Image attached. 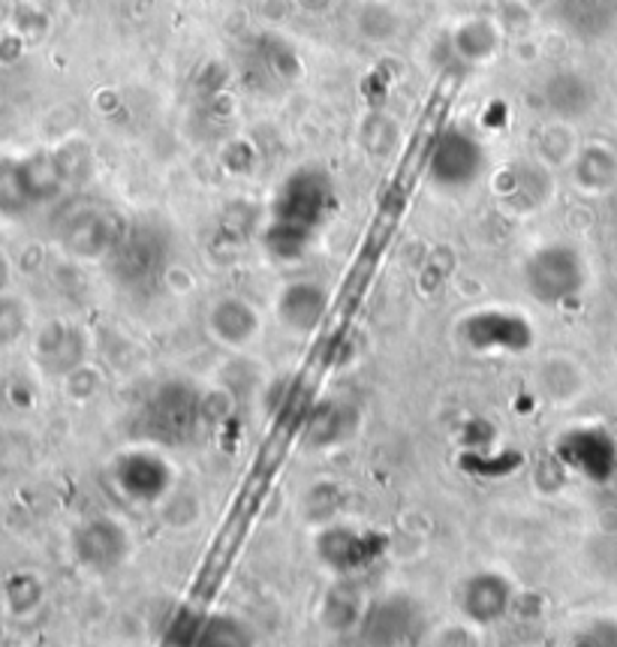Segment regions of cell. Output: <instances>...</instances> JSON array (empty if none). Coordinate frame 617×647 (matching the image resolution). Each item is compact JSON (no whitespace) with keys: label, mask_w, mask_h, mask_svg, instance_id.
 <instances>
[{"label":"cell","mask_w":617,"mask_h":647,"mask_svg":"<svg viewBox=\"0 0 617 647\" xmlns=\"http://www.w3.org/2000/svg\"><path fill=\"white\" fill-rule=\"evenodd\" d=\"M199 419H202L199 391L187 382H163L142 404L139 428L151 446H178L193 437Z\"/></svg>","instance_id":"obj_1"},{"label":"cell","mask_w":617,"mask_h":647,"mask_svg":"<svg viewBox=\"0 0 617 647\" xmlns=\"http://www.w3.org/2000/svg\"><path fill=\"white\" fill-rule=\"evenodd\" d=\"M115 485L133 504H157L172 488V464L155 446L130 449L115 461Z\"/></svg>","instance_id":"obj_2"},{"label":"cell","mask_w":617,"mask_h":647,"mask_svg":"<svg viewBox=\"0 0 617 647\" xmlns=\"http://www.w3.org/2000/svg\"><path fill=\"white\" fill-rule=\"evenodd\" d=\"M560 455L564 461L578 470L585 479L594 482H606L608 476H615L617 470V442L615 437L597 425L587 428H576L560 440Z\"/></svg>","instance_id":"obj_3"},{"label":"cell","mask_w":617,"mask_h":647,"mask_svg":"<svg viewBox=\"0 0 617 647\" xmlns=\"http://www.w3.org/2000/svg\"><path fill=\"white\" fill-rule=\"evenodd\" d=\"M534 296L539 301H564L581 287V266H578V253L564 250V247H548L543 253H536L530 262V280Z\"/></svg>","instance_id":"obj_4"},{"label":"cell","mask_w":617,"mask_h":647,"mask_svg":"<svg viewBox=\"0 0 617 647\" xmlns=\"http://www.w3.org/2000/svg\"><path fill=\"white\" fill-rule=\"evenodd\" d=\"M382 551V539L370 534H359L352 527H329L319 536V557L326 564L338 566L340 573H350L356 566L370 564Z\"/></svg>","instance_id":"obj_5"},{"label":"cell","mask_w":617,"mask_h":647,"mask_svg":"<svg viewBox=\"0 0 617 647\" xmlns=\"http://www.w3.org/2000/svg\"><path fill=\"white\" fill-rule=\"evenodd\" d=\"M130 548V539L123 534V527H118L112 518H93L91 525L84 527V534L79 536V551L88 557L93 566H115L121 564Z\"/></svg>","instance_id":"obj_6"},{"label":"cell","mask_w":617,"mask_h":647,"mask_svg":"<svg viewBox=\"0 0 617 647\" xmlns=\"http://www.w3.org/2000/svg\"><path fill=\"white\" fill-rule=\"evenodd\" d=\"M464 599H467V608L474 615H482V620H488V617L500 615L506 608L509 585L500 576H494V573H482V576H474L467 581Z\"/></svg>","instance_id":"obj_7"},{"label":"cell","mask_w":617,"mask_h":647,"mask_svg":"<svg viewBox=\"0 0 617 647\" xmlns=\"http://www.w3.org/2000/svg\"><path fill=\"white\" fill-rule=\"evenodd\" d=\"M319 313H322V292L319 289L292 287L280 298V317L296 331H308L310 326H317Z\"/></svg>","instance_id":"obj_8"},{"label":"cell","mask_w":617,"mask_h":647,"mask_svg":"<svg viewBox=\"0 0 617 647\" xmlns=\"http://www.w3.org/2000/svg\"><path fill=\"white\" fill-rule=\"evenodd\" d=\"M350 410L344 404H322L308 421V442L314 446H331L350 431Z\"/></svg>","instance_id":"obj_9"},{"label":"cell","mask_w":617,"mask_h":647,"mask_svg":"<svg viewBox=\"0 0 617 647\" xmlns=\"http://www.w3.org/2000/svg\"><path fill=\"white\" fill-rule=\"evenodd\" d=\"M470 145H458V151H452V145H440V155L434 160V169L440 181H449V185H464L476 176V157L467 155Z\"/></svg>","instance_id":"obj_10"}]
</instances>
